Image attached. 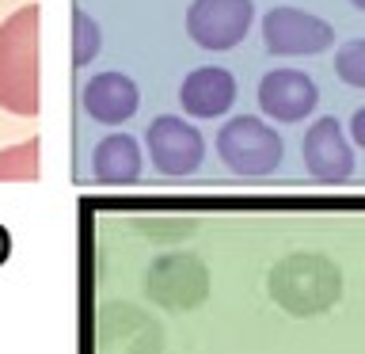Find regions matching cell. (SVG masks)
<instances>
[{
	"instance_id": "cell-16",
	"label": "cell",
	"mask_w": 365,
	"mask_h": 354,
	"mask_svg": "<svg viewBox=\"0 0 365 354\" xmlns=\"http://www.w3.org/2000/svg\"><path fill=\"white\" fill-rule=\"evenodd\" d=\"M350 137H354V145L365 148V107L354 111V118H350Z\"/></svg>"
},
{
	"instance_id": "cell-5",
	"label": "cell",
	"mask_w": 365,
	"mask_h": 354,
	"mask_svg": "<svg viewBox=\"0 0 365 354\" xmlns=\"http://www.w3.org/2000/svg\"><path fill=\"white\" fill-rule=\"evenodd\" d=\"M251 0H194L187 11V34L202 50H232L251 31Z\"/></svg>"
},
{
	"instance_id": "cell-4",
	"label": "cell",
	"mask_w": 365,
	"mask_h": 354,
	"mask_svg": "<svg viewBox=\"0 0 365 354\" xmlns=\"http://www.w3.org/2000/svg\"><path fill=\"white\" fill-rule=\"evenodd\" d=\"M262 42L278 57H308V54H324L335 42V31H331V23L312 16V11L270 8L262 16Z\"/></svg>"
},
{
	"instance_id": "cell-1",
	"label": "cell",
	"mask_w": 365,
	"mask_h": 354,
	"mask_svg": "<svg viewBox=\"0 0 365 354\" xmlns=\"http://www.w3.org/2000/svg\"><path fill=\"white\" fill-rule=\"evenodd\" d=\"M38 4H27L0 23V107L38 114Z\"/></svg>"
},
{
	"instance_id": "cell-2",
	"label": "cell",
	"mask_w": 365,
	"mask_h": 354,
	"mask_svg": "<svg viewBox=\"0 0 365 354\" xmlns=\"http://www.w3.org/2000/svg\"><path fill=\"white\" fill-rule=\"evenodd\" d=\"M267 285L289 316H319L342 297V270L319 251H293L270 270Z\"/></svg>"
},
{
	"instance_id": "cell-10",
	"label": "cell",
	"mask_w": 365,
	"mask_h": 354,
	"mask_svg": "<svg viewBox=\"0 0 365 354\" xmlns=\"http://www.w3.org/2000/svg\"><path fill=\"white\" fill-rule=\"evenodd\" d=\"M179 103L190 118H221V114L236 103V80L221 65H205L182 80Z\"/></svg>"
},
{
	"instance_id": "cell-9",
	"label": "cell",
	"mask_w": 365,
	"mask_h": 354,
	"mask_svg": "<svg viewBox=\"0 0 365 354\" xmlns=\"http://www.w3.org/2000/svg\"><path fill=\"white\" fill-rule=\"evenodd\" d=\"M210 274L194 256H168L148 270V293L164 308H194L205 297Z\"/></svg>"
},
{
	"instance_id": "cell-14",
	"label": "cell",
	"mask_w": 365,
	"mask_h": 354,
	"mask_svg": "<svg viewBox=\"0 0 365 354\" xmlns=\"http://www.w3.org/2000/svg\"><path fill=\"white\" fill-rule=\"evenodd\" d=\"M99 54V23L88 11H73V65L84 69Z\"/></svg>"
},
{
	"instance_id": "cell-7",
	"label": "cell",
	"mask_w": 365,
	"mask_h": 354,
	"mask_svg": "<svg viewBox=\"0 0 365 354\" xmlns=\"http://www.w3.org/2000/svg\"><path fill=\"white\" fill-rule=\"evenodd\" d=\"M301 156L308 176L319 183H346L354 176V148L335 118H316L308 126L301 141Z\"/></svg>"
},
{
	"instance_id": "cell-3",
	"label": "cell",
	"mask_w": 365,
	"mask_h": 354,
	"mask_svg": "<svg viewBox=\"0 0 365 354\" xmlns=\"http://www.w3.org/2000/svg\"><path fill=\"white\" fill-rule=\"evenodd\" d=\"M282 153L285 145L274 133V126L262 118H251V114L225 122L221 133H217V156L236 176H270L282 164Z\"/></svg>"
},
{
	"instance_id": "cell-15",
	"label": "cell",
	"mask_w": 365,
	"mask_h": 354,
	"mask_svg": "<svg viewBox=\"0 0 365 354\" xmlns=\"http://www.w3.org/2000/svg\"><path fill=\"white\" fill-rule=\"evenodd\" d=\"M335 73H339V80H346L350 88H365V39L346 42L335 54Z\"/></svg>"
},
{
	"instance_id": "cell-12",
	"label": "cell",
	"mask_w": 365,
	"mask_h": 354,
	"mask_svg": "<svg viewBox=\"0 0 365 354\" xmlns=\"http://www.w3.org/2000/svg\"><path fill=\"white\" fill-rule=\"evenodd\" d=\"M91 176L107 187H125L141 179V148L130 133H110L103 137L91 153Z\"/></svg>"
},
{
	"instance_id": "cell-6",
	"label": "cell",
	"mask_w": 365,
	"mask_h": 354,
	"mask_svg": "<svg viewBox=\"0 0 365 354\" xmlns=\"http://www.w3.org/2000/svg\"><path fill=\"white\" fill-rule=\"evenodd\" d=\"M145 148L153 156V168L164 176H190L205 160V141L190 122L175 118V114H160V118L145 130Z\"/></svg>"
},
{
	"instance_id": "cell-8",
	"label": "cell",
	"mask_w": 365,
	"mask_h": 354,
	"mask_svg": "<svg viewBox=\"0 0 365 354\" xmlns=\"http://www.w3.org/2000/svg\"><path fill=\"white\" fill-rule=\"evenodd\" d=\"M319 91L301 69H274L259 80V107L274 122H304L316 111Z\"/></svg>"
},
{
	"instance_id": "cell-11",
	"label": "cell",
	"mask_w": 365,
	"mask_h": 354,
	"mask_svg": "<svg viewBox=\"0 0 365 354\" xmlns=\"http://www.w3.org/2000/svg\"><path fill=\"white\" fill-rule=\"evenodd\" d=\"M84 111L103 126H118L125 118H133L137 111V84L122 73H99L84 84Z\"/></svg>"
},
{
	"instance_id": "cell-17",
	"label": "cell",
	"mask_w": 365,
	"mask_h": 354,
	"mask_svg": "<svg viewBox=\"0 0 365 354\" xmlns=\"http://www.w3.org/2000/svg\"><path fill=\"white\" fill-rule=\"evenodd\" d=\"M354 8H361V11H365V0H354Z\"/></svg>"
},
{
	"instance_id": "cell-13",
	"label": "cell",
	"mask_w": 365,
	"mask_h": 354,
	"mask_svg": "<svg viewBox=\"0 0 365 354\" xmlns=\"http://www.w3.org/2000/svg\"><path fill=\"white\" fill-rule=\"evenodd\" d=\"M0 179H38V137L0 153Z\"/></svg>"
}]
</instances>
